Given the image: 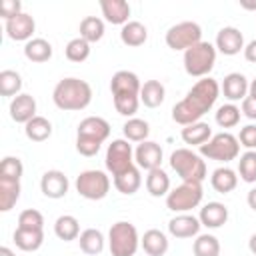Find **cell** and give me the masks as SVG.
Listing matches in <instances>:
<instances>
[{
	"mask_svg": "<svg viewBox=\"0 0 256 256\" xmlns=\"http://www.w3.org/2000/svg\"><path fill=\"white\" fill-rule=\"evenodd\" d=\"M218 94H220V86H218V82L214 78L206 76V78L198 80L188 90V94L178 104H174L172 120L176 124H180V126H188V124L200 122V118L216 104Z\"/></svg>",
	"mask_w": 256,
	"mask_h": 256,
	"instance_id": "1",
	"label": "cell"
},
{
	"mask_svg": "<svg viewBox=\"0 0 256 256\" xmlns=\"http://www.w3.org/2000/svg\"><path fill=\"white\" fill-rule=\"evenodd\" d=\"M110 90L114 98V108L122 116H134L140 104L142 84L138 76L130 70H118L110 80Z\"/></svg>",
	"mask_w": 256,
	"mask_h": 256,
	"instance_id": "2",
	"label": "cell"
},
{
	"mask_svg": "<svg viewBox=\"0 0 256 256\" xmlns=\"http://www.w3.org/2000/svg\"><path fill=\"white\" fill-rule=\"evenodd\" d=\"M52 100L60 110L74 112L84 110L92 100V88L86 80L80 78H62L52 92Z\"/></svg>",
	"mask_w": 256,
	"mask_h": 256,
	"instance_id": "3",
	"label": "cell"
},
{
	"mask_svg": "<svg viewBox=\"0 0 256 256\" xmlns=\"http://www.w3.org/2000/svg\"><path fill=\"white\" fill-rule=\"evenodd\" d=\"M172 170L182 178V182H200L206 178V162L200 154L192 152L190 148H178L170 154Z\"/></svg>",
	"mask_w": 256,
	"mask_h": 256,
	"instance_id": "4",
	"label": "cell"
},
{
	"mask_svg": "<svg viewBox=\"0 0 256 256\" xmlns=\"http://www.w3.org/2000/svg\"><path fill=\"white\" fill-rule=\"evenodd\" d=\"M216 62V46L210 42H198L184 52V70L194 78H206Z\"/></svg>",
	"mask_w": 256,
	"mask_h": 256,
	"instance_id": "5",
	"label": "cell"
},
{
	"mask_svg": "<svg viewBox=\"0 0 256 256\" xmlns=\"http://www.w3.org/2000/svg\"><path fill=\"white\" fill-rule=\"evenodd\" d=\"M138 244H140V238L134 224L124 220L112 224L108 232V246L112 256H134L138 250Z\"/></svg>",
	"mask_w": 256,
	"mask_h": 256,
	"instance_id": "6",
	"label": "cell"
},
{
	"mask_svg": "<svg viewBox=\"0 0 256 256\" xmlns=\"http://www.w3.org/2000/svg\"><path fill=\"white\" fill-rule=\"evenodd\" d=\"M200 154L206 156L208 160H218V162H230L238 158L240 154V142L234 134L230 132H220L212 136L206 144L200 146Z\"/></svg>",
	"mask_w": 256,
	"mask_h": 256,
	"instance_id": "7",
	"label": "cell"
},
{
	"mask_svg": "<svg viewBox=\"0 0 256 256\" xmlns=\"http://www.w3.org/2000/svg\"><path fill=\"white\" fill-rule=\"evenodd\" d=\"M202 184L200 182H182L166 194V206L172 212H188L202 202Z\"/></svg>",
	"mask_w": 256,
	"mask_h": 256,
	"instance_id": "8",
	"label": "cell"
},
{
	"mask_svg": "<svg viewBox=\"0 0 256 256\" xmlns=\"http://www.w3.org/2000/svg\"><path fill=\"white\" fill-rule=\"evenodd\" d=\"M76 190L86 200H102L110 190V178L102 170H84L76 178Z\"/></svg>",
	"mask_w": 256,
	"mask_h": 256,
	"instance_id": "9",
	"label": "cell"
},
{
	"mask_svg": "<svg viewBox=\"0 0 256 256\" xmlns=\"http://www.w3.org/2000/svg\"><path fill=\"white\" fill-rule=\"evenodd\" d=\"M198 42H202V28L190 20L170 26L166 32V44L172 50H184L186 52L188 48H192Z\"/></svg>",
	"mask_w": 256,
	"mask_h": 256,
	"instance_id": "10",
	"label": "cell"
},
{
	"mask_svg": "<svg viewBox=\"0 0 256 256\" xmlns=\"http://www.w3.org/2000/svg\"><path fill=\"white\" fill-rule=\"evenodd\" d=\"M132 146L128 144V140H112V144H108V150H106V168L108 172H112V176H118L126 170H130L134 166L132 162Z\"/></svg>",
	"mask_w": 256,
	"mask_h": 256,
	"instance_id": "11",
	"label": "cell"
},
{
	"mask_svg": "<svg viewBox=\"0 0 256 256\" xmlns=\"http://www.w3.org/2000/svg\"><path fill=\"white\" fill-rule=\"evenodd\" d=\"M70 188V182L66 178V174L62 170H48L42 174V180H40V190L44 196L48 198H64L66 192Z\"/></svg>",
	"mask_w": 256,
	"mask_h": 256,
	"instance_id": "12",
	"label": "cell"
},
{
	"mask_svg": "<svg viewBox=\"0 0 256 256\" xmlns=\"http://www.w3.org/2000/svg\"><path fill=\"white\" fill-rule=\"evenodd\" d=\"M134 160L138 164V168H144V170H154V168H160L162 164V148L160 144L152 142V140H144L138 144V148L134 150Z\"/></svg>",
	"mask_w": 256,
	"mask_h": 256,
	"instance_id": "13",
	"label": "cell"
},
{
	"mask_svg": "<svg viewBox=\"0 0 256 256\" xmlns=\"http://www.w3.org/2000/svg\"><path fill=\"white\" fill-rule=\"evenodd\" d=\"M216 48L224 56H234L240 50H244V36L238 28L234 26H224L216 34Z\"/></svg>",
	"mask_w": 256,
	"mask_h": 256,
	"instance_id": "14",
	"label": "cell"
},
{
	"mask_svg": "<svg viewBox=\"0 0 256 256\" xmlns=\"http://www.w3.org/2000/svg\"><path fill=\"white\" fill-rule=\"evenodd\" d=\"M34 30H36V22L26 12H22L16 18H12V20L6 22V34H8V38H12L16 42L18 40H26V42L32 40Z\"/></svg>",
	"mask_w": 256,
	"mask_h": 256,
	"instance_id": "15",
	"label": "cell"
},
{
	"mask_svg": "<svg viewBox=\"0 0 256 256\" xmlns=\"http://www.w3.org/2000/svg\"><path fill=\"white\" fill-rule=\"evenodd\" d=\"M36 114V100L30 94H18L10 102V118L18 124H28Z\"/></svg>",
	"mask_w": 256,
	"mask_h": 256,
	"instance_id": "16",
	"label": "cell"
},
{
	"mask_svg": "<svg viewBox=\"0 0 256 256\" xmlns=\"http://www.w3.org/2000/svg\"><path fill=\"white\" fill-rule=\"evenodd\" d=\"M78 136L90 138L102 144L110 136V124L100 116H88L78 124Z\"/></svg>",
	"mask_w": 256,
	"mask_h": 256,
	"instance_id": "17",
	"label": "cell"
},
{
	"mask_svg": "<svg viewBox=\"0 0 256 256\" xmlns=\"http://www.w3.org/2000/svg\"><path fill=\"white\" fill-rule=\"evenodd\" d=\"M248 80L244 74L240 72H230L224 76V82H222V92H224V98H228L230 102H236V100H244L248 96Z\"/></svg>",
	"mask_w": 256,
	"mask_h": 256,
	"instance_id": "18",
	"label": "cell"
},
{
	"mask_svg": "<svg viewBox=\"0 0 256 256\" xmlns=\"http://www.w3.org/2000/svg\"><path fill=\"white\" fill-rule=\"evenodd\" d=\"M200 220L192 214H178L168 222V232L176 238H192L200 232Z\"/></svg>",
	"mask_w": 256,
	"mask_h": 256,
	"instance_id": "19",
	"label": "cell"
},
{
	"mask_svg": "<svg viewBox=\"0 0 256 256\" xmlns=\"http://www.w3.org/2000/svg\"><path fill=\"white\" fill-rule=\"evenodd\" d=\"M198 220L206 228H220L228 220V208L222 202H208L204 208H200Z\"/></svg>",
	"mask_w": 256,
	"mask_h": 256,
	"instance_id": "20",
	"label": "cell"
},
{
	"mask_svg": "<svg viewBox=\"0 0 256 256\" xmlns=\"http://www.w3.org/2000/svg\"><path fill=\"white\" fill-rule=\"evenodd\" d=\"M100 8H102V14L104 18L110 22V24H126L130 22L128 16H130V4L126 0H102L100 2Z\"/></svg>",
	"mask_w": 256,
	"mask_h": 256,
	"instance_id": "21",
	"label": "cell"
},
{
	"mask_svg": "<svg viewBox=\"0 0 256 256\" xmlns=\"http://www.w3.org/2000/svg\"><path fill=\"white\" fill-rule=\"evenodd\" d=\"M140 244L144 248V252L148 256H164L166 250H168V238L162 230H156V228H150L144 232V236L140 238Z\"/></svg>",
	"mask_w": 256,
	"mask_h": 256,
	"instance_id": "22",
	"label": "cell"
},
{
	"mask_svg": "<svg viewBox=\"0 0 256 256\" xmlns=\"http://www.w3.org/2000/svg\"><path fill=\"white\" fill-rule=\"evenodd\" d=\"M180 136H182V140H184L186 144L200 148L202 144H206V142L212 138V128H210L206 122H194V124L184 126L182 132H180Z\"/></svg>",
	"mask_w": 256,
	"mask_h": 256,
	"instance_id": "23",
	"label": "cell"
},
{
	"mask_svg": "<svg viewBox=\"0 0 256 256\" xmlns=\"http://www.w3.org/2000/svg\"><path fill=\"white\" fill-rule=\"evenodd\" d=\"M146 38H148V30H146V26H144L142 22H138V20L126 22V24L122 26V30H120V40H122L126 46H132V48L142 46V44L146 42Z\"/></svg>",
	"mask_w": 256,
	"mask_h": 256,
	"instance_id": "24",
	"label": "cell"
},
{
	"mask_svg": "<svg viewBox=\"0 0 256 256\" xmlns=\"http://www.w3.org/2000/svg\"><path fill=\"white\" fill-rule=\"evenodd\" d=\"M24 56L30 62H48L52 58V44L44 38H32L24 44Z\"/></svg>",
	"mask_w": 256,
	"mask_h": 256,
	"instance_id": "25",
	"label": "cell"
},
{
	"mask_svg": "<svg viewBox=\"0 0 256 256\" xmlns=\"http://www.w3.org/2000/svg\"><path fill=\"white\" fill-rule=\"evenodd\" d=\"M164 96H166V90L162 86L160 80H146L142 84V90H140V102L148 108H158L162 102H164Z\"/></svg>",
	"mask_w": 256,
	"mask_h": 256,
	"instance_id": "26",
	"label": "cell"
},
{
	"mask_svg": "<svg viewBox=\"0 0 256 256\" xmlns=\"http://www.w3.org/2000/svg\"><path fill=\"white\" fill-rule=\"evenodd\" d=\"M210 182H212V188H214L216 192L228 194V192H232V190L238 186V176H236V172H234L232 168L222 166V168H216V170L212 172Z\"/></svg>",
	"mask_w": 256,
	"mask_h": 256,
	"instance_id": "27",
	"label": "cell"
},
{
	"mask_svg": "<svg viewBox=\"0 0 256 256\" xmlns=\"http://www.w3.org/2000/svg\"><path fill=\"white\" fill-rule=\"evenodd\" d=\"M14 244L24 250V252H34L42 246L44 242V232L42 230H24V228H16L14 230Z\"/></svg>",
	"mask_w": 256,
	"mask_h": 256,
	"instance_id": "28",
	"label": "cell"
},
{
	"mask_svg": "<svg viewBox=\"0 0 256 256\" xmlns=\"http://www.w3.org/2000/svg\"><path fill=\"white\" fill-rule=\"evenodd\" d=\"M78 244H80V250L84 254H90V256H96L104 250V236L100 230L96 228H86L84 232H80L78 236Z\"/></svg>",
	"mask_w": 256,
	"mask_h": 256,
	"instance_id": "29",
	"label": "cell"
},
{
	"mask_svg": "<svg viewBox=\"0 0 256 256\" xmlns=\"http://www.w3.org/2000/svg\"><path fill=\"white\" fill-rule=\"evenodd\" d=\"M146 190H148L154 198L166 196V194L170 192V178H168V174H166L162 168L150 170L148 176H146Z\"/></svg>",
	"mask_w": 256,
	"mask_h": 256,
	"instance_id": "30",
	"label": "cell"
},
{
	"mask_svg": "<svg viewBox=\"0 0 256 256\" xmlns=\"http://www.w3.org/2000/svg\"><path fill=\"white\" fill-rule=\"evenodd\" d=\"M54 234L64 240V242H70V240H76L80 236V222L70 216V214H64V216H58L56 222H54Z\"/></svg>",
	"mask_w": 256,
	"mask_h": 256,
	"instance_id": "31",
	"label": "cell"
},
{
	"mask_svg": "<svg viewBox=\"0 0 256 256\" xmlns=\"http://www.w3.org/2000/svg\"><path fill=\"white\" fill-rule=\"evenodd\" d=\"M24 132H26V138L28 140H32V142H44L52 134V124L44 116H34L28 124H24Z\"/></svg>",
	"mask_w": 256,
	"mask_h": 256,
	"instance_id": "32",
	"label": "cell"
},
{
	"mask_svg": "<svg viewBox=\"0 0 256 256\" xmlns=\"http://www.w3.org/2000/svg\"><path fill=\"white\" fill-rule=\"evenodd\" d=\"M140 184H142V176H140L138 166H132L130 170H126V172L114 176V186H116V190L122 192V194H128V196L134 194V192L140 188Z\"/></svg>",
	"mask_w": 256,
	"mask_h": 256,
	"instance_id": "33",
	"label": "cell"
},
{
	"mask_svg": "<svg viewBox=\"0 0 256 256\" xmlns=\"http://www.w3.org/2000/svg\"><path fill=\"white\" fill-rule=\"evenodd\" d=\"M20 198V182L16 180H0V210L8 212Z\"/></svg>",
	"mask_w": 256,
	"mask_h": 256,
	"instance_id": "34",
	"label": "cell"
},
{
	"mask_svg": "<svg viewBox=\"0 0 256 256\" xmlns=\"http://www.w3.org/2000/svg\"><path fill=\"white\" fill-rule=\"evenodd\" d=\"M122 130H124L126 140H130V142H144L148 138V134H150V126L142 118H128L124 122Z\"/></svg>",
	"mask_w": 256,
	"mask_h": 256,
	"instance_id": "35",
	"label": "cell"
},
{
	"mask_svg": "<svg viewBox=\"0 0 256 256\" xmlns=\"http://www.w3.org/2000/svg\"><path fill=\"white\" fill-rule=\"evenodd\" d=\"M104 36V22L98 16H86L80 22V38H84L86 42H98Z\"/></svg>",
	"mask_w": 256,
	"mask_h": 256,
	"instance_id": "36",
	"label": "cell"
},
{
	"mask_svg": "<svg viewBox=\"0 0 256 256\" xmlns=\"http://www.w3.org/2000/svg\"><path fill=\"white\" fill-rule=\"evenodd\" d=\"M194 256H220V242L212 234H200L192 244Z\"/></svg>",
	"mask_w": 256,
	"mask_h": 256,
	"instance_id": "37",
	"label": "cell"
},
{
	"mask_svg": "<svg viewBox=\"0 0 256 256\" xmlns=\"http://www.w3.org/2000/svg\"><path fill=\"white\" fill-rule=\"evenodd\" d=\"M22 90V78L16 70H2L0 72V94L2 96H18Z\"/></svg>",
	"mask_w": 256,
	"mask_h": 256,
	"instance_id": "38",
	"label": "cell"
},
{
	"mask_svg": "<svg viewBox=\"0 0 256 256\" xmlns=\"http://www.w3.org/2000/svg\"><path fill=\"white\" fill-rule=\"evenodd\" d=\"M238 174L244 182H256V150H248L238 160Z\"/></svg>",
	"mask_w": 256,
	"mask_h": 256,
	"instance_id": "39",
	"label": "cell"
},
{
	"mask_svg": "<svg viewBox=\"0 0 256 256\" xmlns=\"http://www.w3.org/2000/svg\"><path fill=\"white\" fill-rule=\"evenodd\" d=\"M90 56V42H86L84 38H72L66 44V58L70 62H84Z\"/></svg>",
	"mask_w": 256,
	"mask_h": 256,
	"instance_id": "40",
	"label": "cell"
},
{
	"mask_svg": "<svg viewBox=\"0 0 256 256\" xmlns=\"http://www.w3.org/2000/svg\"><path fill=\"white\" fill-rule=\"evenodd\" d=\"M22 172H24V166H22L20 158H16V156H6L0 162V180H16V182H20Z\"/></svg>",
	"mask_w": 256,
	"mask_h": 256,
	"instance_id": "41",
	"label": "cell"
},
{
	"mask_svg": "<svg viewBox=\"0 0 256 256\" xmlns=\"http://www.w3.org/2000/svg\"><path fill=\"white\" fill-rule=\"evenodd\" d=\"M240 122V108L234 104H222L216 110V124L222 128H232Z\"/></svg>",
	"mask_w": 256,
	"mask_h": 256,
	"instance_id": "42",
	"label": "cell"
},
{
	"mask_svg": "<svg viewBox=\"0 0 256 256\" xmlns=\"http://www.w3.org/2000/svg\"><path fill=\"white\" fill-rule=\"evenodd\" d=\"M18 228H24V230H42L44 228V216L38 210H34V208L22 210L20 216H18Z\"/></svg>",
	"mask_w": 256,
	"mask_h": 256,
	"instance_id": "43",
	"label": "cell"
},
{
	"mask_svg": "<svg viewBox=\"0 0 256 256\" xmlns=\"http://www.w3.org/2000/svg\"><path fill=\"white\" fill-rule=\"evenodd\" d=\"M100 142L96 140H90V138H82V136H76V150L82 154V156H96L98 150H100Z\"/></svg>",
	"mask_w": 256,
	"mask_h": 256,
	"instance_id": "44",
	"label": "cell"
},
{
	"mask_svg": "<svg viewBox=\"0 0 256 256\" xmlns=\"http://www.w3.org/2000/svg\"><path fill=\"white\" fill-rule=\"evenodd\" d=\"M18 14H22V4L20 0H2L0 4V16L8 22L12 18H16Z\"/></svg>",
	"mask_w": 256,
	"mask_h": 256,
	"instance_id": "45",
	"label": "cell"
},
{
	"mask_svg": "<svg viewBox=\"0 0 256 256\" xmlns=\"http://www.w3.org/2000/svg\"><path fill=\"white\" fill-rule=\"evenodd\" d=\"M238 142L240 146L248 148V150H254L256 148V124H248L240 130V136H238Z\"/></svg>",
	"mask_w": 256,
	"mask_h": 256,
	"instance_id": "46",
	"label": "cell"
},
{
	"mask_svg": "<svg viewBox=\"0 0 256 256\" xmlns=\"http://www.w3.org/2000/svg\"><path fill=\"white\" fill-rule=\"evenodd\" d=\"M242 114L246 116V118H250V120H256V98L254 96H246L244 100H242Z\"/></svg>",
	"mask_w": 256,
	"mask_h": 256,
	"instance_id": "47",
	"label": "cell"
},
{
	"mask_svg": "<svg viewBox=\"0 0 256 256\" xmlns=\"http://www.w3.org/2000/svg\"><path fill=\"white\" fill-rule=\"evenodd\" d=\"M244 58L248 62H254L256 64V40H252V42H248L244 46Z\"/></svg>",
	"mask_w": 256,
	"mask_h": 256,
	"instance_id": "48",
	"label": "cell"
},
{
	"mask_svg": "<svg viewBox=\"0 0 256 256\" xmlns=\"http://www.w3.org/2000/svg\"><path fill=\"white\" fill-rule=\"evenodd\" d=\"M246 200H248V206L256 212V188H252V190L248 192V198H246Z\"/></svg>",
	"mask_w": 256,
	"mask_h": 256,
	"instance_id": "49",
	"label": "cell"
},
{
	"mask_svg": "<svg viewBox=\"0 0 256 256\" xmlns=\"http://www.w3.org/2000/svg\"><path fill=\"white\" fill-rule=\"evenodd\" d=\"M248 248H250V252L256 256V232L250 236V240H248Z\"/></svg>",
	"mask_w": 256,
	"mask_h": 256,
	"instance_id": "50",
	"label": "cell"
},
{
	"mask_svg": "<svg viewBox=\"0 0 256 256\" xmlns=\"http://www.w3.org/2000/svg\"><path fill=\"white\" fill-rule=\"evenodd\" d=\"M0 256H16V254H14L8 246H2V248H0Z\"/></svg>",
	"mask_w": 256,
	"mask_h": 256,
	"instance_id": "51",
	"label": "cell"
},
{
	"mask_svg": "<svg viewBox=\"0 0 256 256\" xmlns=\"http://www.w3.org/2000/svg\"><path fill=\"white\" fill-rule=\"evenodd\" d=\"M240 6L246 10H256V2H240Z\"/></svg>",
	"mask_w": 256,
	"mask_h": 256,
	"instance_id": "52",
	"label": "cell"
},
{
	"mask_svg": "<svg viewBox=\"0 0 256 256\" xmlns=\"http://www.w3.org/2000/svg\"><path fill=\"white\" fill-rule=\"evenodd\" d=\"M248 92H250V96H254V98H256V78L250 82V88H248Z\"/></svg>",
	"mask_w": 256,
	"mask_h": 256,
	"instance_id": "53",
	"label": "cell"
}]
</instances>
